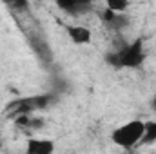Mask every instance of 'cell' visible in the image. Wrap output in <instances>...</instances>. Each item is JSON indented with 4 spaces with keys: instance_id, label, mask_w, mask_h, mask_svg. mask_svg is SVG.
I'll return each instance as SVG.
<instances>
[{
    "instance_id": "obj_1",
    "label": "cell",
    "mask_w": 156,
    "mask_h": 154,
    "mask_svg": "<svg viewBox=\"0 0 156 154\" xmlns=\"http://www.w3.org/2000/svg\"><path fill=\"white\" fill-rule=\"evenodd\" d=\"M107 62L111 65H115L118 69H134L140 67L145 62V49H144V42L142 40H134L129 45H123L122 49H118L116 53L107 56Z\"/></svg>"
},
{
    "instance_id": "obj_6",
    "label": "cell",
    "mask_w": 156,
    "mask_h": 154,
    "mask_svg": "<svg viewBox=\"0 0 156 154\" xmlns=\"http://www.w3.org/2000/svg\"><path fill=\"white\" fill-rule=\"evenodd\" d=\"M66 29H67L69 38L73 40L75 44L83 45V44H89L91 42V31L87 27H83V26H67Z\"/></svg>"
},
{
    "instance_id": "obj_2",
    "label": "cell",
    "mask_w": 156,
    "mask_h": 154,
    "mask_svg": "<svg viewBox=\"0 0 156 154\" xmlns=\"http://www.w3.org/2000/svg\"><path fill=\"white\" fill-rule=\"evenodd\" d=\"M144 132H145V121L131 120L111 132V140L122 149H133L136 143H142Z\"/></svg>"
},
{
    "instance_id": "obj_3",
    "label": "cell",
    "mask_w": 156,
    "mask_h": 154,
    "mask_svg": "<svg viewBox=\"0 0 156 154\" xmlns=\"http://www.w3.org/2000/svg\"><path fill=\"white\" fill-rule=\"evenodd\" d=\"M53 96L51 94H37V96H29V98H22V100H16L15 103L9 105V113L15 116H24L29 114L33 111H38V109H45L49 103H51Z\"/></svg>"
},
{
    "instance_id": "obj_11",
    "label": "cell",
    "mask_w": 156,
    "mask_h": 154,
    "mask_svg": "<svg viewBox=\"0 0 156 154\" xmlns=\"http://www.w3.org/2000/svg\"><path fill=\"white\" fill-rule=\"evenodd\" d=\"M153 154H156V152H153Z\"/></svg>"
},
{
    "instance_id": "obj_10",
    "label": "cell",
    "mask_w": 156,
    "mask_h": 154,
    "mask_svg": "<svg viewBox=\"0 0 156 154\" xmlns=\"http://www.w3.org/2000/svg\"><path fill=\"white\" fill-rule=\"evenodd\" d=\"M0 149H2V134H0Z\"/></svg>"
},
{
    "instance_id": "obj_7",
    "label": "cell",
    "mask_w": 156,
    "mask_h": 154,
    "mask_svg": "<svg viewBox=\"0 0 156 154\" xmlns=\"http://www.w3.org/2000/svg\"><path fill=\"white\" fill-rule=\"evenodd\" d=\"M156 142V120L153 121H145V132H144V140L142 143H154Z\"/></svg>"
},
{
    "instance_id": "obj_8",
    "label": "cell",
    "mask_w": 156,
    "mask_h": 154,
    "mask_svg": "<svg viewBox=\"0 0 156 154\" xmlns=\"http://www.w3.org/2000/svg\"><path fill=\"white\" fill-rule=\"evenodd\" d=\"M127 7H129V2H125V0H109L105 9H109V11H113L116 15H123Z\"/></svg>"
},
{
    "instance_id": "obj_4",
    "label": "cell",
    "mask_w": 156,
    "mask_h": 154,
    "mask_svg": "<svg viewBox=\"0 0 156 154\" xmlns=\"http://www.w3.org/2000/svg\"><path fill=\"white\" fill-rule=\"evenodd\" d=\"M55 142L47 138H31L26 145V154H55Z\"/></svg>"
},
{
    "instance_id": "obj_9",
    "label": "cell",
    "mask_w": 156,
    "mask_h": 154,
    "mask_svg": "<svg viewBox=\"0 0 156 154\" xmlns=\"http://www.w3.org/2000/svg\"><path fill=\"white\" fill-rule=\"evenodd\" d=\"M153 109H154V111H156V96H154V98H153Z\"/></svg>"
},
{
    "instance_id": "obj_5",
    "label": "cell",
    "mask_w": 156,
    "mask_h": 154,
    "mask_svg": "<svg viewBox=\"0 0 156 154\" xmlns=\"http://www.w3.org/2000/svg\"><path fill=\"white\" fill-rule=\"evenodd\" d=\"M58 7L67 11L69 15L76 16V15H82V13L89 11L93 5L89 2H82V0H64V2H58Z\"/></svg>"
}]
</instances>
